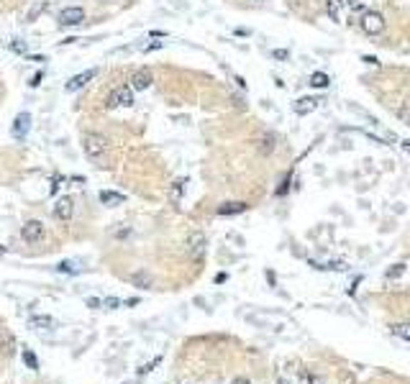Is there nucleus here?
I'll use <instances>...</instances> for the list:
<instances>
[{
  "label": "nucleus",
  "mask_w": 410,
  "mask_h": 384,
  "mask_svg": "<svg viewBox=\"0 0 410 384\" xmlns=\"http://www.w3.org/2000/svg\"><path fill=\"white\" fill-rule=\"evenodd\" d=\"M82 149L93 161H100L105 156V151H108V139L100 136V134H85L82 136Z\"/></svg>",
  "instance_id": "obj_1"
},
{
  "label": "nucleus",
  "mask_w": 410,
  "mask_h": 384,
  "mask_svg": "<svg viewBox=\"0 0 410 384\" xmlns=\"http://www.w3.org/2000/svg\"><path fill=\"white\" fill-rule=\"evenodd\" d=\"M105 105H108V108H128V105H133V87L131 85L116 87V90L108 95V100H105Z\"/></svg>",
  "instance_id": "obj_2"
},
{
  "label": "nucleus",
  "mask_w": 410,
  "mask_h": 384,
  "mask_svg": "<svg viewBox=\"0 0 410 384\" xmlns=\"http://www.w3.org/2000/svg\"><path fill=\"white\" fill-rule=\"evenodd\" d=\"M361 28H364V34H369V36H377V34H382L385 31V18H382V13H374V10H367L361 16Z\"/></svg>",
  "instance_id": "obj_3"
},
{
  "label": "nucleus",
  "mask_w": 410,
  "mask_h": 384,
  "mask_svg": "<svg viewBox=\"0 0 410 384\" xmlns=\"http://www.w3.org/2000/svg\"><path fill=\"white\" fill-rule=\"evenodd\" d=\"M21 236H23V241H26V243L36 246V243L44 241L47 231H44V223H41V220H28V223L21 228Z\"/></svg>",
  "instance_id": "obj_4"
},
{
  "label": "nucleus",
  "mask_w": 410,
  "mask_h": 384,
  "mask_svg": "<svg viewBox=\"0 0 410 384\" xmlns=\"http://www.w3.org/2000/svg\"><path fill=\"white\" fill-rule=\"evenodd\" d=\"M187 256L192 261H200L205 256V236L203 233H190V239H187Z\"/></svg>",
  "instance_id": "obj_5"
},
{
  "label": "nucleus",
  "mask_w": 410,
  "mask_h": 384,
  "mask_svg": "<svg viewBox=\"0 0 410 384\" xmlns=\"http://www.w3.org/2000/svg\"><path fill=\"white\" fill-rule=\"evenodd\" d=\"M28 131H31V113H18L16 121H13V128H10L13 139H21L23 141L28 136Z\"/></svg>",
  "instance_id": "obj_6"
},
{
  "label": "nucleus",
  "mask_w": 410,
  "mask_h": 384,
  "mask_svg": "<svg viewBox=\"0 0 410 384\" xmlns=\"http://www.w3.org/2000/svg\"><path fill=\"white\" fill-rule=\"evenodd\" d=\"M82 21H85V10L77 8V5L64 8L62 13H59V23H62V26H80Z\"/></svg>",
  "instance_id": "obj_7"
},
{
  "label": "nucleus",
  "mask_w": 410,
  "mask_h": 384,
  "mask_svg": "<svg viewBox=\"0 0 410 384\" xmlns=\"http://www.w3.org/2000/svg\"><path fill=\"white\" fill-rule=\"evenodd\" d=\"M95 75H98V69H85L82 75H74V77L67 82V93H77V90H82V87H85L90 80H93Z\"/></svg>",
  "instance_id": "obj_8"
},
{
  "label": "nucleus",
  "mask_w": 410,
  "mask_h": 384,
  "mask_svg": "<svg viewBox=\"0 0 410 384\" xmlns=\"http://www.w3.org/2000/svg\"><path fill=\"white\" fill-rule=\"evenodd\" d=\"M72 213H74V205H72V200L69 197H59L57 202H54V218L57 220H67L72 218Z\"/></svg>",
  "instance_id": "obj_9"
},
{
  "label": "nucleus",
  "mask_w": 410,
  "mask_h": 384,
  "mask_svg": "<svg viewBox=\"0 0 410 384\" xmlns=\"http://www.w3.org/2000/svg\"><path fill=\"white\" fill-rule=\"evenodd\" d=\"M151 82H154V77H151V72L149 69H139V72H133V77H131V87L133 90H149Z\"/></svg>",
  "instance_id": "obj_10"
},
{
  "label": "nucleus",
  "mask_w": 410,
  "mask_h": 384,
  "mask_svg": "<svg viewBox=\"0 0 410 384\" xmlns=\"http://www.w3.org/2000/svg\"><path fill=\"white\" fill-rule=\"evenodd\" d=\"M28 328H31V331H54L57 320L49 318V315H34L31 320H28Z\"/></svg>",
  "instance_id": "obj_11"
},
{
  "label": "nucleus",
  "mask_w": 410,
  "mask_h": 384,
  "mask_svg": "<svg viewBox=\"0 0 410 384\" xmlns=\"http://www.w3.org/2000/svg\"><path fill=\"white\" fill-rule=\"evenodd\" d=\"M128 279H131V285L139 287V289H151V285H154V279H151L149 272H133Z\"/></svg>",
  "instance_id": "obj_12"
},
{
  "label": "nucleus",
  "mask_w": 410,
  "mask_h": 384,
  "mask_svg": "<svg viewBox=\"0 0 410 384\" xmlns=\"http://www.w3.org/2000/svg\"><path fill=\"white\" fill-rule=\"evenodd\" d=\"M123 195L120 192H113V190H103L100 192V202L103 205H108V208H118V205H123Z\"/></svg>",
  "instance_id": "obj_13"
},
{
  "label": "nucleus",
  "mask_w": 410,
  "mask_h": 384,
  "mask_svg": "<svg viewBox=\"0 0 410 384\" xmlns=\"http://www.w3.org/2000/svg\"><path fill=\"white\" fill-rule=\"evenodd\" d=\"M246 213V202H223L218 208V215H241Z\"/></svg>",
  "instance_id": "obj_14"
},
{
  "label": "nucleus",
  "mask_w": 410,
  "mask_h": 384,
  "mask_svg": "<svg viewBox=\"0 0 410 384\" xmlns=\"http://www.w3.org/2000/svg\"><path fill=\"white\" fill-rule=\"evenodd\" d=\"M318 97H300L297 102H295V113H300V115H305V113H310V110H315L318 108Z\"/></svg>",
  "instance_id": "obj_15"
},
{
  "label": "nucleus",
  "mask_w": 410,
  "mask_h": 384,
  "mask_svg": "<svg viewBox=\"0 0 410 384\" xmlns=\"http://www.w3.org/2000/svg\"><path fill=\"white\" fill-rule=\"evenodd\" d=\"M326 13L333 21H339L341 18V0H326Z\"/></svg>",
  "instance_id": "obj_16"
},
{
  "label": "nucleus",
  "mask_w": 410,
  "mask_h": 384,
  "mask_svg": "<svg viewBox=\"0 0 410 384\" xmlns=\"http://www.w3.org/2000/svg\"><path fill=\"white\" fill-rule=\"evenodd\" d=\"M328 75L326 72H313V77H310V85L313 87H318V90H323V87H328Z\"/></svg>",
  "instance_id": "obj_17"
},
{
  "label": "nucleus",
  "mask_w": 410,
  "mask_h": 384,
  "mask_svg": "<svg viewBox=\"0 0 410 384\" xmlns=\"http://www.w3.org/2000/svg\"><path fill=\"white\" fill-rule=\"evenodd\" d=\"M185 180H177L175 185H172V190H170V197H172V202H179V197H182V192H185Z\"/></svg>",
  "instance_id": "obj_18"
},
{
  "label": "nucleus",
  "mask_w": 410,
  "mask_h": 384,
  "mask_svg": "<svg viewBox=\"0 0 410 384\" xmlns=\"http://www.w3.org/2000/svg\"><path fill=\"white\" fill-rule=\"evenodd\" d=\"M57 272H64V274H77L80 267H77V261H59L57 264Z\"/></svg>",
  "instance_id": "obj_19"
},
{
  "label": "nucleus",
  "mask_w": 410,
  "mask_h": 384,
  "mask_svg": "<svg viewBox=\"0 0 410 384\" xmlns=\"http://www.w3.org/2000/svg\"><path fill=\"white\" fill-rule=\"evenodd\" d=\"M272 151H275V136L267 134V136L262 139V154H272Z\"/></svg>",
  "instance_id": "obj_20"
},
{
  "label": "nucleus",
  "mask_w": 410,
  "mask_h": 384,
  "mask_svg": "<svg viewBox=\"0 0 410 384\" xmlns=\"http://www.w3.org/2000/svg\"><path fill=\"white\" fill-rule=\"evenodd\" d=\"M392 331H395V336H400V338H405V341H410V323H400V326H395Z\"/></svg>",
  "instance_id": "obj_21"
},
{
  "label": "nucleus",
  "mask_w": 410,
  "mask_h": 384,
  "mask_svg": "<svg viewBox=\"0 0 410 384\" xmlns=\"http://www.w3.org/2000/svg\"><path fill=\"white\" fill-rule=\"evenodd\" d=\"M8 47H10L13 51H16V54H26V51H28L26 41H18V39H10V41H8Z\"/></svg>",
  "instance_id": "obj_22"
},
{
  "label": "nucleus",
  "mask_w": 410,
  "mask_h": 384,
  "mask_svg": "<svg viewBox=\"0 0 410 384\" xmlns=\"http://www.w3.org/2000/svg\"><path fill=\"white\" fill-rule=\"evenodd\" d=\"M23 359H26V364H28V369H34V372H36V369H39V361H36V356H34V353H31V351H23Z\"/></svg>",
  "instance_id": "obj_23"
},
{
  "label": "nucleus",
  "mask_w": 410,
  "mask_h": 384,
  "mask_svg": "<svg viewBox=\"0 0 410 384\" xmlns=\"http://www.w3.org/2000/svg\"><path fill=\"white\" fill-rule=\"evenodd\" d=\"M405 272V267H403V264H398V267H395V269H390L387 272V279H395V277H400Z\"/></svg>",
  "instance_id": "obj_24"
},
{
  "label": "nucleus",
  "mask_w": 410,
  "mask_h": 384,
  "mask_svg": "<svg viewBox=\"0 0 410 384\" xmlns=\"http://www.w3.org/2000/svg\"><path fill=\"white\" fill-rule=\"evenodd\" d=\"M162 47H164V41H151V44H146V47H144V51H157Z\"/></svg>",
  "instance_id": "obj_25"
},
{
  "label": "nucleus",
  "mask_w": 410,
  "mask_h": 384,
  "mask_svg": "<svg viewBox=\"0 0 410 384\" xmlns=\"http://www.w3.org/2000/svg\"><path fill=\"white\" fill-rule=\"evenodd\" d=\"M103 305H105V307H108V310H116V307H118L120 302H118L116 297H105V300H103Z\"/></svg>",
  "instance_id": "obj_26"
},
{
  "label": "nucleus",
  "mask_w": 410,
  "mask_h": 384,
  "mask_svg": "<svg viewBox=\"0 0 410 384\" xmlns=\"http://www.w3.org/2000/svg\"><path fill=\"white\" fill-rule=\"evenodd\" d=\"M272 56H275V59H280V62H282V59H287V51H285V49H277V51H272Z\"/></svg>",
  "instance_id": "obj_27"
},
{
  "label": "nucleus",
  "mask_w": 410,
  "mask_h": 384,
  "mask_svg": "<svg viewBox=\"0 0 410 384\" xmlns=\"http://www.w3.org/2000/svg\"><path fill=\"white\" fill-rule=\"evenodd\" d=\"M103 305V300H98V297H90L87 300V307H100Z\"/></svg>",
  "instance_id": "obj_28"
},
{
  "label": "nucleus",
  "mask_w": 410,
  "mask_h": 384,
  "mask_svg": "<svg viewBox=\"0 0 410 384\" xmlns=\"http://www.w3.org/2000/svg\"><path fill=\"white\" fill-rule=\"evenodd\" d=\"M41 80H44V72H41V75H36V77L31 80V87H36V85H41Z\"/></svg>",
  "instance_id": "obj_29"
},
{
  "label": "nucleus",
  "mask_w": 410,
  "mask_h": 384,
  "mask_svg": "<svg viewBox=\"0 0 410 384\" xmlns=\"http://www.w3.org/2000/svg\"><path fill=\"white\" fill-rule=\"evenodd\" d=\"M234 384H249V382H246V379H236Z\"/></svg>",
  "instance_id": "obj_30"
},
{
  "label": "nucleus",
  "mask_w": 410,
  "mask_h": 384,
  "mask_svg": "<svg viewBox=\"0 0 410 384\" xmlns=\"http://www.w3.org/2000/svg\"><path fill=\"white\" fill-rule=\"evenodd\" d=\"M5 254V246H0V256H3Z\"/></svg>",
  "instance_id": "obj_31"
},
{
  "label": "nucleus",
  "mask_w": 410,
  "mask_h": 384,
  "mask_svg": "<svg viewBox=\"0 0 410 384\" xmlns=\"http://www.w3.org/2000/svg\"><path fill=\"white\" fill-rule=\"evenodd\" d=\"M405 149H408V151H410V141H405Z\"/></svg>",
  "instance_id": "obj_32"
},
{
  "label": "nucleus",
  "mask_w": 410,
  "mask_h": 384,
  "mask_svg": "<svg viewBox=\"0 0 410 384\" xmlns=\"http://www.w3.org/2000/svg\"><path fill=\"white\" fill-rule=\"evenodd\" d=\"M254 3H264V0H254Z\"/></svg>",
  "instance_id": "obj_33"
}]
</instances>
